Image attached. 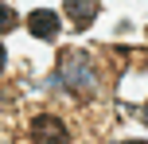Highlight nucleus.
Instances as JSON below:
<instances>
[{
	"label": "nucleus",
	"mask_w": 148,
	"mask_h": 144,
	"mask_svg": "<svg viewBox=\"0 0 148 144\" xmlns=\"http://www.w3.org/2000/svg\"><path fill=\"white\" fill-rule=\"evenodd\" d=\"M144 117H148V109H144Z\"/></svg>",
	"instance_id": "obj_8"
},
{
	"label": "nucleus",
	"mask_w": 148,
	"mask_h": 144,
	"mask_svg": "<svg viewBox=\"0 0 148 144\" xmlns=\"http://www.w3.org/2000/svg\"><path fill=\"white\" fill-rule=\"evenodd\" d=\"M125 144H148V140H125Z\"/></svg>",
	"instance_id": "obj_7"
},
{
	"label": "nucleus",
	"mask_w": 148,
	"mask_h": 144,
	"mask_svg": "<svg viewBox=\"0 0 148 144\" xmlns=\"http://www.w3.org/2000/svg\"><path fill=\"white\" fill-rule=\"evenodd\" d=\"M16 23H20L16 12H12L8 4H0V35H4V31H16Z\"/></svg>",
	"instance_id": "obj_5"
},
{
	"label": "nucleus",
	"mask_w": 148,
	"mask_h": 144,
	"mask_svg": "<svg viewBox=\"0 0 148 144\" xmlns=\"http://www.w3.org/2000/svg\"><path fill=\"white\" fill-rule=\"evenodd\" d=\"M4 59H8V55H4V47H0V70H4Z\"/></svg>",
	"instance_id": "obj_6"
},
{
	"label": "nucleus",
	"mask_w": 148,
	"mask_h": 144,
	"mask_svg": "<svg viewBox=\"0 0 148 144\" xmlns=\"http://www.w3.org/2000/svg\"><path fill=\"white\" fill-rule=\"evenodd\" d=\"M27 31L35 39H55V35H59V16L47 12V8H35V12L27 16Z\"/></svg>",
	"instance_id": "obj_3"
},
{
	"label": "nucleus",
	"mask_w": 148,
	"mask_h": 144,
	"mask_svg": "<svg viewBox=\"0 0 148 144\" xmlns=\"http://www.w3.org/2000/svg\"><path fill=\"white\" fill-rule=\"evenodd\" d=\"M59 82L74 93L94 86V62H90L86 51H62L59 55Z\"/></svg>",
	"instance_id": "obj_1"
},
{
	"label": "nucleus",
	"mask_w": 148,
	"mask_h": 144,
	"mask_svg": "<svg viewBox=\"0 0 148 144\" xmlns=\"http://www.w3.org/2000/svg\"><path fill=\"white\" fill-rule=\"evenodd\" d=\"M62 12L70 16L74 27H90V23L97 20V0H66V4H62Z\"/></svg>",
	"instance_id": "obj_4"
},
{
	"label": "nucleus",
	"mask_w": 148,
	"mask_h": 144,
	"mask_svg": "<svg viewBox=\"0 0 148 144\" xmlns=\"http://www.w3.org/2000/svg\"><path fill=\"white\" fill-rule=\"evenodd\" d=\"M31 140H35V144H70L62 121L51 117V113H39L35 121H31Z\"/></svg>",
	"instance_id": "obj_2"
}]
</instances>
